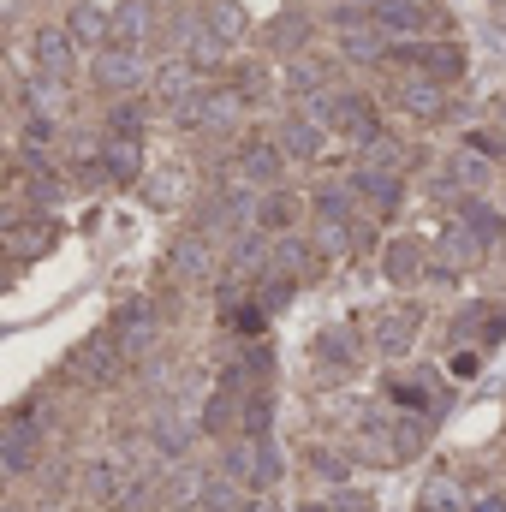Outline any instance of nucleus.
<instances>
[{
    "mask_svg": "<svg viewBox=\"0 0 506 512\" xmlns=\"http://www.w3.org/2000/svg\"><path fill=\"white\" fill-rule=\"evenodd\" d=\"M370 24L387 42H417V36H429L435 12H429V0H370Z\"/></svg>",
    "mask_w": 506,
    "mask_h": 512,
    "instance_id": "nucleus-1",
    "label": "nucleus"
},
{
    "mask_svg": "<svg viewBox=\"0 0 506 512\" xmlns=\"http://www.w3.org/2000/svg\"><path fill=\"white\" fill-rule=\"evenodd\" d=\"M36 453H42V429H36L30 411H18V417L6 423V435H0V465H6V477H30Z\"/></svg>",
    "mask_w": 506,
    "mask_h": 512,
    "instance_id": "nucleus-2",
    "label": "nucleus"
},
{
    "mask_svg": "<svg viewBox=\"0 0 506 512\" xmlns=\"http://www.w3.org/2000/svg\"><path fill=\"white\" fill-rule=\"evenodd\" d=\"M84 489L102 501V507H131L137 501V477L126 471V459H96L84 471Z\"/></svg>",
    "mask_w": 506,
    "mask_h": 512,
    "instance_id": "nucleus-3",
    "label": "nucleus"
},
{
    "mask_svg": "<svg viewBox=\"0 0 506 512\" xmlns=\"http://www.w3.org/2000/svg\"><path fill=\"white\" fill-rule=\"evenodd\" d=\"M393 54L411 60L423 78H459V72H465V54H459L453 42H435V48H429V42H399Z\"/></svg>",
    "mask_w": 506,
    "mask_h": 512,
    "instance_id": "nucleus-4",
    "label": "nucleus"
},
{
    "mask_svg": "<svg viewBox=\"0 0 506 512\" xmlns=\"http://www.w3.org/2000/svg\"><path fill=\"white\" fill-rule=\"evenodd\" d=\"M143 78H149V66H143L137 48H102V54H96V84H108V90H137Z\"/></svg>",
    "mask_w": 506,
    "mask_h": 512,
    "instance_id": "nucleus-5",
    "label": "nucleus"
},
{
    "mask_svg": "<svg viewBox=\"0 0 506 512\" xmlns=\"http://www.w3.org/2000/svg\"><path fill=\"white\" fill-rule=\"evenodd\" d=\"M120 358H126L120 340H114V334H96V340H84V346L72 352V370H78L84 382H108V376L120 370Z\"/></svg>",
    "mask_w": 506,
    "mask_h": 512,
    "instance_id": "nucleus-6",
    "label": "nucleus"
},
{
    "mask_svg": "<svg viewBox=\"0 0 506 512\" xmlns=\"http://www.w3.org/2000/svg\"><path fill=\"white\" fill-rule=\"evenodd\" d=\"M352 191H358V197H364V203H370L376 215H393V209H399V191H405V185H399V173H381V167H358V173H352Z\"/></svg>",
    "mask_w": 506,
    "mask_h": 512,
    "instance_id": "nucleus-7",
    "label": "nucleus"
},
{
    "mask_svg": "<svg viewBox=\"0 0 506 512\" xmlns=\"http://www.w3.org/2000/svg\"><path fill=\"white\" fill-rule=\"evenodd\" d=\"M72 48H78L72 30H48V24H42V30H36V72H42V78H66V72H72Z\"/></svg>",
    "mask_w": 506,
    "mask_h": 512,
    "instance_id": "nucleus-8",
    "label": "nucleus"
},
{
    "mask_svg": "<svg viewBox=\"0 0 506 512\" xmlns=\"http://www.w3.org/2000/svg\"><path fill=\"white\" fill-rule=\"evenodd\" d=\"M477 256H483V239H477L471 227H453V233L435 245V262H429V268H435V274H459V268H471Z\"/></svg>",
    "mask_w": 506,
    "mask_h": 512,
    "instance_id": "nucleus-9",
    "label": "nucleus"
},
{
    "mask_svg": "<svg viewBox=\"0 0 506 512\" xmlns=\"http://www.w3.org/2000/svg\"><path fill=\"white\" fill-rule=\"evenodd\" d=\"M114 340H120V352H126V358L149 352V340H155V310H149V304H126V310H120V322H114Z\"/></svg>",
    "mask_w": 506,
    "mask_h": 512,
    "instance_id": "nucleus-10",
    "label": "nucleus"
},
{
    "mask_svg": "<svg viewBox=\"0 0 506 512\" xmlns=\"http://www.w3.org/2000/svg\"><path fill=\"white\" fill-rule=\"evenodd\" d=\"M417 340V310H387L376 322V352L381 358H405Z\"/></svg>",
    "mask_w": 506,
    "mask_h": 512,
    "instance_id": "nucleus-11",
    "label": "nucleus"
},
{
    "mask_svg": "<svg viewBox=\"0 0 506 512\" xmlns=\"http://www.w3.org/2000/svg\"><path fill=\"white\" fill-rule=\"evenodd\" d=\"M66 30H72L78 48H108V42H114V18H108L102 6H90V0L72 6V24H66Z\"/></svg>",
    "mask_w": 506,
    "mask_h": 512,
    "instance_id": "nucleus-12",
    "label": "nucleus"
},
{
    "mask_svg": "<svg viewBox=\"0 0 506 512\" xmlns=\"http://www.w3.org/2000/svg\"><path fill=\"white\" fill-rule=\"evenodd\" d=\"M155 30V12H149V0H126L120 12H114V48H143V36Z\"/></svg>",
    "mask_w": 506,
    "mask_h": 512,
    "instance_id": "nucleus-13",
    "label": "nucleus"
},
{
    "mask_svg": "<svg viewBox=\"0 0 506 512\" xmlns=\"http://www.w3.org/2000/svg\"><path fill=\"white\" fill-rule=\"evenodd\" d=\"M399 102H405L417 120H441V114H447V96H441L435 78H405V84H399Z\"/></svg>",
    "mask_w": 506,
    "mask_h": 512,
    "instance_id": "nucleus-14",
    "label": "nucleus"
},
{
    "mask_svg": "<svg viewBox=\"0 0 506 512\" xmlns=\"http://www.w3.org/2000/svg\"><path fill=\"white\" fill-rule=\"evenodd\" d=\"M322 137H328V131L316 126V120H286V126H280V155L316 161V155H322Z\"/></svg>",
    "mask_w": 506,
    "mask_h": 512,
    "instance_id": "nucleus-15",
    "label": "nucleus"
},
{
    "mask_svg": "<svg viewBox=\"0 0 506 512\" xmlns=\"http://www.w3.org/2000/svg\"><path fill=\"white\" fill-rule=\"evenodd\" d=\"M280 173V143H251L239 155V185H274Z\"/></svg>",
    "mask_w": 506,
    "mask_h": 512,
    "instance_id": "nucleus-16",
    "label": "nucleus"
},
{
    "mask_svg": "<svg viewBox=\"0 0 506 512\" xmlns=\"http://www.w3.org/2000/svg\"><path fill=\"white\" fill-rule=\"evenodd\" d=\"M239 429H245V441H268V429H274V393H268V387H251V393H245Z\"/></svg>",
    "mask_w": 506,
    "mask_h": 512,
    "instance_id": "nucleus-17",
    "label": "nucleus"
},
{
    "mask_svg": "<svg viewBox=\"0 0 506 512\" xmlns=\"http://www.w3.org/2000/svg\"><path fill=\"white\" fill-rule=\"evenodd\" d=\"M298 221V197H286V191H262V203H256V233H286Z\"/></svg>",
    "mask_w": 506,
    "mask_h": 512,
    "instance_id": "nucleus-18",
    "label": "nucleus"
},
{
    "mask_svg": "<svg viewBox=\"0 0 506 512\" xmlns=\"http://www.w3.org/2000/svg\"><path fill=\"white\" fill-rule=\"evenodd\" d=\"M423 268H429V262H423V251H417L411 239H393V245H387V280H393V286H411Z\"/></svg>",
    "mask_w": 506,
    "mask_h": 512,
    "instance_id": "nucleus-19",
    "label": "nucleus"
},
{
    "mask_svg": "<svg viewBox=\"0 0 506 512\" xmlns=\"http://www.w3.org/2000/svg\"><path fill=\"white\" fill-rule=\"evenodd\" d=\"M102 161H108V179H137V167H143V149H137V137H108V149H102Z\"/></svg>",
    "mask_w": 506,
    "mask_h": 512,
    "instance_id": "nucleus-20",
    "label": "nucleus"
},
{
    "mask_svg": "<svg viewBox=\"0 0 506 512\" xmlns=\"http://www.w3.org/2000/svg\"><path fill=\"white\" fill-rule=\"evenodd\" d=\"M447 185H459V191H483V185H489V155H477V149L453 155V167H447Z\"/></svg>",
    "mask_w": 506,
    "mask_h": 512,
    "instance_id": "nucleus-21",
    "label": "nucleus"
},
{
    "mask_svg": "<svg viewBox=\"0 0 506 512\" xmlns=\"http://www.w3.org/2000/svg\"><path fill=\"white\" fill-rule=\"evenodd\" d=\"M280 471H286L280 447H274V441H251V489H274Z\"/></svg>",
    "mask_w": 506,
    "mask_h": 512,
    "instance_id": "nucleus-22",
    "label": "nucleus"
},
{
    "mask_svg": "<svg viewBox=\"0 0 506 512\" xmlns=\"http://www.w3.org/2000/svg\"><path fill=\"white\" fill-rule=\"evenodd\" d=\"M417 512H465V495L453 477H429L423 495H417Z\"/></svg>",
    "mask_w": 506,
    "mask_h": 512,
    "instance_id": "nucleus-23",
    "label": "nucleus"
},
{
    "mask_svg": "<svg viewBox=\"0 0 506 512\" xmlns=\"http://www.w3.org/2000/svg\"><path fill=\"white\" fill-rule=\"evenodd\" d=\"M209 30L233 48V42L245 36V6H239V0H215V6H209Z\"/></svg>",
    "mask_w": 506,
    "mask_h": 512,
    "instance_id": "nucleus-24",
    "label": "nucleus"
},
{
    "mask_svg": "<svg viewBox=\"0 0 506 512\" xmlns=\"http://www.w3.org/2000/svg\"><path fill=\"white\" fill-rule=\"evenodd\" d=\"M155 90L173 102V108H185L191 96H197V84H191V66L185 60H173V66H161V78H155Z\"/></svg>",
    "mask_w": 506,
    "mask_h": 512,
    "instance_id": "nucleus-25",
    "label": "nucleus"
},
{
    "mask_svg": "<svg viewBox=\"0 0 506 512\" xmlns=\"http://www.w3.org/2000/svg\"><path fill=\"white\" fill-rule=\"evenodd\" d=\"M239 120V96H227V90H215V96H203L197 102V126H233Z\"/></svg>",
    "mask_w": 506,
    "mask_h": 512,
    "instance_id": "nucleus-26",
    "label": "nucleus"
},
{
    "mask_svg": "<svg viewBox=\"0 0 506 512\" xmlns=\"http://www.w3.org/2000/svg\"><path fill=\"white\" fill-rule=\"evenodd\" d=\"M24 96H30V108H36V120H54V114L66 108V90H60V78H36V84H30Z\"/></svg>",
    "mask_w": 506,
    "mask_h": 512,
    "instance_id": "nucleus-27",
    "label": "nucleus"
},
{
    "mask_svg": "<svg viewBox=\"0 0 506 512\" xmlns=\"http://www.w3.org/2000/svg\"><path fill=\"white\" fill-rule=\"evenodd\" d=\"M352 197H358L352 185H322L316 191V215L322 221H352Z\"/></svg>",
    "mask_w": 506,
    "mask_h": 512,
    "instance_id": "nucleus-28",
    "label": "nucleus"
},
{
    "mask_svg": "<svg viewBox=\"0 0 506 512\" xmlns=\"http://www.w3.org/2000/svg\"><path fill=\"white\" fill-rule=\"evenodd\" d=\"M316 352H322V358H328V364H340V370H352V364H358V340H352V334H346V328H328V334H322V346H316Z\"/></svg>",
    "mask_w": 506,
    "mask_h": 512,
    "instance_id": "nucleus-29",
    "label": "nucleus"
},
{
    "mask_svg": "<svg viewBox=\"0 0 506 512\" xmlns=\"http://www.w3.org/2000/svg\"><path fill=\"white\" fill-rule=\"evenodd\" d=\"M203 512H239V483H233L227 471L203 483Z\"/></svg>",
    "mask_w": 506,
    "mask_h": 512,
    "instance_id": "nucleus-30",
    "label": "nucleus"
},
{
    "mask_svg": "<svg viewBox=\"0 0 506 512\" xmlns=\"http://www.w3.org/2000/svg\"><path fill=\"white\" fill-rule=\"evenodd\" d=\"M304 268H310V251H304L298 239H280V245H274V274H280V280H298Z\"/></svg>",
    "mask_w": 506,
    "mask_h": 512,
    "instance_id": "nucleus-31",
    "label": "nucleus"
},
{
    "mask_svg": "<svg viewBox=\"0 0 506 512\" xmlns=\"http://www.w3.org/2000/svg\"><path fill=\"white\" fill-rule=\"evenodd\" d=\"M173 268H179V274H209V251H203V239H185V245L173 251Z\"/></svg>",
    "mask_w": 506,
    "mask_h": 512,
    "instance_id": "nucleus-32",
    "label": "nucleus"
},
{
    "mask_svg": "<svg viewBox=\"0 0 506 512\" xmlns=\"http://www.w3.org/2000/svg\"><path fill=\"white\" fill-rule=\"evenodd\" d=\"M48 239H54V233H48V227H12V256H18V262H24V256H36V251H42V245H48Z\"/></svg>",
    "mask_w": 506,
    "mask_h": 512,
    "instance_id": "nucleus-33",
    "label": "nucleus"
},
{
    "mask_svg": "<svg viewBox=\"0 0 506 512\" xmlns=\"http://www.w3.org/2000/svg\"><path fill=\"white\" fill-rule=\"evenodd\" d=\"M376 507V501H370V489H352V483H346V489H334V501H328V512H370Z\"/></svg>",
    "mask_w": 506,
    "mask_h": 512,
    "instance_id": "nucleus-34",
    "label": "nucleus"
},
{
    "mask_svg": "<svg viewBox=\"0 0 506 512\" xmlns=\"http://www.w3.org/2000/svg\"><path fill=\"white\" fill-rule=\"evenodd\" d=\"M316 251H322V256L346 251V221H322V227H316Z\"/></svg>",
    "mask_w": 506,
    "mask_h": 512,
    "instance_id": "nucleus-35",
    "label": "nucleus"
},
{
    "mask_svg": "<svg viewBox=\"0 0 506 512\" xmlns=\"http://www.w3.org/2000/svg\"><path fill=\"white\" fill-rule=\"evenodd\" d=\"M310 465H316L334 489H346V459H340V453H322V447H316V453H310Z\"/></svg>",
    "mask_w": 506,
    "mask_h": 512,
    "instance_id": "nucleus-36",
    "label": "nucleus"
},
{
    "mask_svg": "<svg viewBox=\"0 0 506 512\" xmlns=\"http://www.w3.org/2000/svg\"><path fill=\"white\" fill-rule=\"evenodd\" d=\"M155 447H161V453H179V447H185V429H179L173 417H161V423H155Z\"/></svg>",
    "mask_w": 506,
    "mask_h": 512,
    "instance_id": "nucleus-37",
    "label": "nucleus"
},
{
    "mask_svg": "<svg viewBox=\"0 0 506 512\" xmlns=\"http://www.w3.org/2000/svg\"><path fill=\"white\" fill-rule=\"evenodd\" d=\"M292 298V280H280V274H268V292H262V310H280Z\"/></svg>",
    "mask_w": 506,
    "mask_h": 512,
    "instance_id": "nucleus-38",
    "label": "nucleus"
},
{
    "mask_svg": "<svg viewBox=\"0 0 506 512\" xmlns=\"http://www.w3.org/2000/svg\"><path fill=\"white\" fill-rule=\"evenodd\" d=\"M227 322H233V328H245V334H256V328H262V310H233Z\"/></svg>",
    "mask_w": 506,
    "mask_h": 512,
    "instance_id": "nucleus-39",
    "label": "nucleus"
},
{
    "mask_svg": "<svg viewBox=\"0 0 506 512\" xmlns=\"http://www.w3.org/2000/svg\"><path fill=\"white\" fill-rule=\"evenodd\" d=\"M471 512H506V495H477V501H471Z\"/></svg>",
    "mask_w": 506,
    "mask_h": 512,
    "instance_id": "nucleus-40",
    "label": "nucleus"
},
{
    "mask_svg": "<svg viewBox=\"0 0 506 512\" xmlns=\"http://www.w3.org/2000/svg\"><path fill=\"white\" fill-rule=\"evenodd\" d=\"M477 364H483V358H477V352H459V358H453V376H471V370H477Z\"/></svg>",
    "mask_w": 506,
    "mask_h": 512,
    "instance_id": "nucleus-41",
    "label": "nucleus"
},
{
    "mask_svg": "<svg viewBox=\"0 0 506 512\" xmlns=\"http://www.w3.org/2000/svg\"><path fill=\"white\" fill-rule=\"evenodd\" d=\"M245 512H274V507H268V501H251V507H245Z\"/></svg>",
    "mask_w": 506,
    "mask_h": 512,
    "instance_id": "nucleus-42",
    "label": "nucleus"
}]
</instances>
